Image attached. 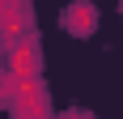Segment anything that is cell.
<instances>
[{"label":"cell","instance_id":"obj_1","mask_svg":"<svg viewBox=\"0 0 123 119\" xmlns=\"http://www.w3.org/2000/svg\"><path fill=\"white\" fill-rule=\"evenodd\" d=\"M9 72L13 81H34L38 77V43L34 38H9Z\"/></svg>","mask_w":123,"mask_h":119},{"label":"cell","instance_id":"obj_2","mask_svg":"<svg viewBox=\"0 0 123 119\" xmlns=\"http://www.w3.org/2000/svg\"><path fill=\"white\" fill-rule=\"evenodd\" d=\"M25 21H30L25 0H0V34L4 38H21L25 34Z\"/></svg>","mask_w":123,"mask_h":119},{"label":"cell","instance_id":"obj_3","mask_svg":"<svg viewBox=\"0 0 123 119\" xmlns=\"http://www.w3.org/2000/svg\"><path fill=\"white\" fill-rule=\"evenodd\" d=\"M93 21H98V9L89 4V0H76L64 9V26L72 30V34H93Z\"/></svg>","mask_w":123,"mask_h":119}]
</instances>
